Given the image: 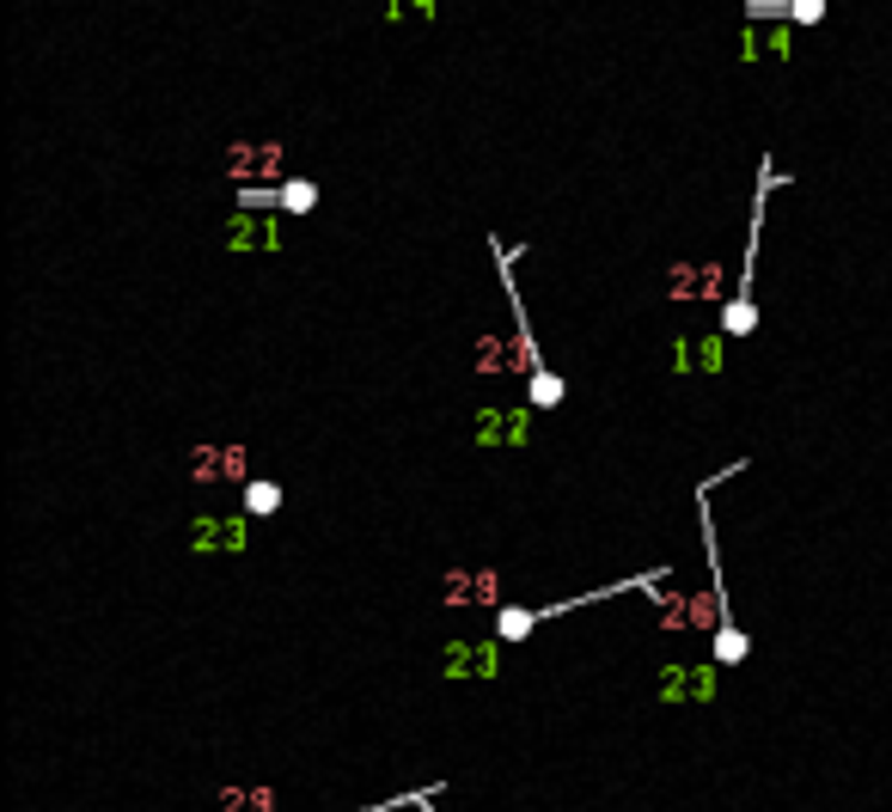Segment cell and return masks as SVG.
Returning a JSON list of instances; mask_svg holds the SVG:
<instances>
[{
	"mask_svg": "<svg viewBox=\"0 0 892 812\" xmlns=\"http://www.w3.org/2000/svg\"><path fill=\"white\" fill-rule=\"evenodd\" d=\"M734 471H746V459L722 464V471L709 477L703 489H697V532H703V551H709V599H715V660L722 666H740V660L752 654L746 629L734 623V605H728V575H722V544H715V513H709V495H715V483H728Z\"/></svg>",
	"mask_w": 892,
	"mask_h": 812,
	"instance_id": "obj_1",
	"label": "cell"
},
{
	"mask_svg": "<svg viewBox=\"0 0 892 812\" xmlns=\"http://www.w3.org/2000/svg\"><path fill=\"white\" fill-rule=\"evenodd\" d=\"M776 184H788V171L776 159H758V190H752V221H746V263H740V288L734 300L722 306V336H752L758 330V300H752V281H758V238H764V214H771Z\"/></svg>",
	"mask_w": 892,
	"mask_h": 812,
	"instance_id": "obj_2",
	"label": "cell"
},
{
	"mask_svg": "<svg viewBox=\"0 0 892 812\" xmlns=\"http://www.w3.org/2000/svg\"><path fill=\"white\" fill-rule=\"evenodd\" d=\"M667 575H672V568H655V575H630V580H612V587H593V592H569V599H551V605H501V611H496V635H501V642H525V635H539L544 623L581 611V605H605V599H624V592H655Z\"/></svg>",
	"mask_w": 892,
	"mask_h": 812,
	"instance_id": "obj_3",
	"label": "cell"
},
{
	"mask_svg": "<svg viewBox=\"0 0 892 812\" xmlns=\"http://www.w3.org/2000/svg\"><path fill=\"white\" fill-rule=\"evenodd\" d=\"M489 257H496V276H501V293H508L513 306V336H520V367H525V397L539 409H556L569 397V385L556 380L551 367H544V354L539 342H532V324H525V306H520V281H513V250L501 245V238H489Z\"/></svg>",
	"mask_w": 892,
	"mask_h": 812,
	"instance_id": "obj_4",
	"label": "cell"
},
{
	"mask_svg": "<svg viewBox=\"0 0 892 812\" xmlns=\"http://www.w3.org/2000/svg\"><path fill=\"white\" fill-rule=\"evenodd\" d=\"M238 209L257 214V209H282V214H318V184L312 178H288L276 190H238Z\"/></svg>",
	"mask_w": 892,
	"mask_h": 812,
	"instance_id": "obj_5",
	"label": "cell"
},
{
	"mask_svg": "<svg viewBox=\"0 0 892 812\" xmlns=\"http://www.w3.org/2000/svg\"><path fill=\"white\" fill-rule=\"evenodd\" d=\"M446 794V782H422L410 794H392V800H373V806H354V812H397V806H416V812H434V800Z\"/></svg>",
	"mask_w": 892,
	"mask_h": 812,
	"instance_id": "obj_6",
	"label": "cell"
},
{
	"mask_svg": "<svg viewBox=\"0 0 892 812\" xmlns=\"http://www.w3.org/2000/svg\"><path fill=\"white\" fill-rule=\"evenodd\" d=\"M245 507L257 513V520H269V513L282 507V483H269V477H263V483H245Z\"/></svg>",
	"mask_w": 892,
	"mask_h": 812,
	"instance_id": "obj_7",
	"label": "cell"
},
{
	"mask_svg": "<svg viewBox=\"0 0 892 812\" xmlns=\"http://www.w3.org/2000/svg\"><path fill=\"white\" fill-rule=\"evenodd\" d=\"M819 19H826V0H788V25H800V31H814Z\"/></svg>",
	"mask_w": 892,
	"mask_h": 812,
	"instance_id": "obj_8",
	"label": "cell"
}]
</instances>
